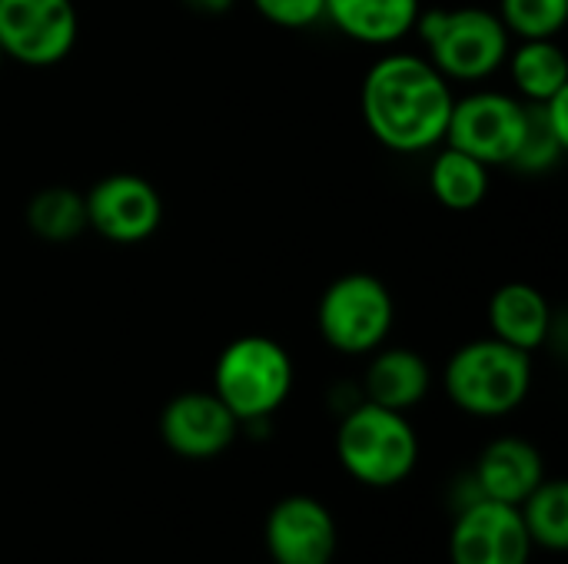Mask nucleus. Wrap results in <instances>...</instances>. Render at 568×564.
Here are the masks:
<instances>
[{
    "label": "nucleus",
    "instance_id": "f257e3e1",
    "mask_svg": "<svg viewBox=\"0 0 568 564\" xmlns=\"http://www.w3.org/2000/svg\"><path fill=\"white\" fill-rule=\"evenodd\" d=\"M363 120L393 153H426L446 140L449 80L419 53H386L363 76Z\"/></svg>",
    "mask_w": 568,
    "mask_h": 564
},
{
    "label": "nucleus",
    "instance_id": "7ed1b4c3",
    "mask_svg": "<svg viewBox=\"0 0 568 564\" xmlns=\"http://www.w3.org/2000/svg\"><path fill=\"white\" fill-rule=\"evenodd\" d=\"M443 386L456 409L479 419H499L526 402L532 386V362L529 352L513 349L493 336L476 339L453 352L443 372Z\"/></svg>",
    "mask_w": 568,
    "mask_h": 564
},
{
    "label": "nucleus",
    "instance_id": "6e6552de",
    "mask_svg": "<svg viewBox=\"0 0 568 564\" xmlns=\"http://www.w3.org/2000/svg\"><path fill=\"white\" fill-rule=\"evenodd\" d=\"M73 0H0V50L23 66H57L77 43Z\"/></svg>",
    "mask_w": 568,
    "mask_h": 564
},
{
    "label": "nucleus",
    "instance_id": "b1692460",
    "mask_svg": "<svg viewBox=\"0 0 568 564\" xmlns=\"http://www.w3.org/2000/svg\"><path fill=\"white\" fill-rule=\"evenodd\" d=\"M190 10H196V13H206V17H220V13H226V10H233V3L236 0H183Z\"/></svg>",
    "mask_w": 568,
    "mask_h": 564
},
{
    "label": "nucleus",
    "instance_id": "ddd939ff",
    "mask_svg": "<svg viewBox=\"0 0 568 564\" xmlns=\"http://www.w3.org/2000/svg\"><path fill=\"white\" fill-rule=\"evenodd\" d=\"M473 479L483 499L519 509L546 482V462L532 442L519 435H503L479 455Z\"/></svg>",
    "mask_w": 568,
    "mask_h": 564
},
{
    "label": "nucleus",
    "instance_id": "9b49d317",
    "mask_svg": "<svg viewBox=\"0 0 568 564\" xmlns=\"http://www.w3.org/2000/svg\"><path fill=\"white\" fill-rule=\"evenodd\" d=\"M263 535L273 564H329L336 555L333 512L310 495L276 502Z\"/></svg>",
    "mask_w": 568,
    "mask_h": 564
},
{
    "label": "nucleus",
    "instance_id": "a211bd4d",
    "mask_svg": "<svg viewBox=\"0 0 568 564\" xmlns=\"http://www.w3.org/2000/svg\"><path fill=\"white\" fill-rule=\"evenodd\" d=\"M516 90L526 103H542L568 86L566 50L556 40H519L506 57Z\"/></svg>",
    "mask_w": 568,
    "mask_h": 564
},
{
    "label": "nucleus",
    "instance_id": "4be33fe9",
    "mask_svg": "<svg viewBox=\"0 0 568 564\" xmlns=\"http://www.w3.org/2000/svg\"><path fill=\"white\" fill-rule=\"evenodd\" d=\"M568 143L556 136V130L549 126L542 103H526V133L523 143L513 156L509 166L523 170V173H549L562 163Z\"/></svg>",
    "mask_w": 568,
    "mask_h": 564
},
{
    "label": "nucleus",
    "instance_id": "dca6fc26",
    "mask_svg": "<svg viewBox=\"0 0 568 564\" xmlns=\"http://www.w3.org/2000/svg\"><path fill=\"white\" fill-rule=\"evenodd\" d=\"M433 386V372L429 362L413 352V349H376L373 362L366 369L363 389H366V402L393 409V412H409L416 409Z\"/></svg>",
    "mask_w": 568,
    "mask_h": 564
},
{
    "label": "nucleus",
    "instance_id": "9d476101",
    "mask_svg": "<svg viewBox=\"0 0 568 564\" xmlns=\"http://www.w3.org/2000/svg\"><path fill=\"white\" fill-rule=\"evenodd\" d=\"M87 199V226H93L103 239L130 246L143 243L160 229L163 199L156 186L136 173H110L90 186Z\"/></svg>",
    "mask_w": 568,
    "mask_h": 564
},
{
    "label": "nucleus",
    "instance_id": "423d86ee",
    "mask_svg": "<svg viewBox=\"0 0 568 564\" xmlns=\"http://www.w3.org/2000/svg\"><path fill=\"white\" fill-rule=\"evenodd\" d=\"M396 306L383 279L369 273H349L326 286L316 326L326 346L343 356H369L393 332Z\"/></svg>",
    "mask_w": 568,
    "mask_h": 564
},
{
    "label": "nucleus",
    "instance_id": "f03ea898",
    "mask_svg": "<svg viewBox=\"0 0 568 564\" xmlns=\"http://www.w3.org/2000/svg\"><path fill=\"white\" fill-rule=\"evenodd\" d=\"M413 30H419L426 60L446 80H463V83L486 80L506 63L513 50V33L506 30L499 13L483 7L419 10Z\"/></svg>",
    "mask_w": 568,
    "mask_h": 564
},
{
    "label": "nucleus",
    "instance_id": "1a4fd4ad",
    "mask_svg": "<svg viewBox=\"0 0 568 564\" xmlns=\"http://www.w3.org/2000/svg\"><path fill=\"white\" fill-rule=\"evenodd\" d=\"M532 539L516 505L476 499L453 525L449 558L453 564H529Z\"/></svg>",
    "mask_w": 568,
    "mask_h": 564
},
{
    "label": "nucleus",
    "instance_id": "412c9836",
    "mask_svg": "<svg viewBox=\"0 0 568 564\" xmlns=\"http://www.w3.org/2000/svg\"><path fill=\"white\" fill-rule=\"evenodd\" d=\"M499 20L519 40H556L568 20V0H499Z\"/></svg>",
    "mask_w": 568,
    "mask_h": 564
},
{
    "label": "nucleus",
    "instance_id": "6ab92c4d",
    "mask_svg": "<svg viewBox=\"0 0 568 564\" xmlns=\"http://www.w3.org/2000/svg\"><path fill=\"white\" fill-rule=\"evenodd\" d=\"M27 226L47 243H70L87 229V199L70 186H47L27 203Z\"/></svg>",
    "mask_w": 568,
    "mask_h": 564
},
{
    "label": "nucleus",
    "instance_id": "f8f14e48",
    "mask_svg": "<svg viewBox=\"0 0 568 564\" xmlns=\"http://www.w3.org/2000/svg\"><path fill=\"white\" fill-rule=\"evenodd\" d=\"M240 419L216 392H183L166 402L160 416V439L183 459H216L233 445Z\"/></svg>",
    "mask_w": 568,
    "mask_h": 564
},
{
    "label": "nucleus",
    "instance_id": "5701e85b",
    "mask_svg": "<svg viewBox=\"0 0 568 564\" xmlns=\"http://www.w3.org/2000/svg\"><path fill=\"white\" fill-rule=\"evenodd\" d=\"M253 3L270 23L290 27V30L313 27L316 20L326 17V0H253Z\"/></svg>",
    "mask_w": 568,
    "mask_h": 564
},
{
    "label": "nucleus",
    "instance_id": "4468645a",
    "mask_svg": "<svg viewBox=\"0 0 568 564\" xmlns=\"http://www.w3.org/2000/svg\"><path fill=\"white\" fill-rule=\"evenodd\" d=\"M489 326H493V339L532 356L549 342L552 306L536 286L506 283L489 299Z\"/></svg>",
    "mask_w": 568,
    "mask_h": 564
},
{
    "label": "nucleus",
    "instance_id": "393cba45",
    "mask_svg": "<svg viewBox=\"0 0 568 564\" xmlns=\"http://www.w3.org/2000/svg\"><path fill=\"white\" fill-rule=\"evenodd\" d=\"M3 60H7V57H3V50H0V63H3Z\"/></svg>",
    "mask_w": 568,
    "mask_h": 564
},
{
    "label": "nucleus",
    "instance_id": "f3484780",
    "mask_svg": "<svg viewBox=\"0 0 568 564\" xmlns=\"http://www.w3.org/2000/svg\"><path fill=\"white\" fill-rule=\"evenodd\" d=\"M429 189L446 209H456V213L476 209L489 196V166L443 143V150L436 153L429 166Z\"/></svg>",
    "mask_w": 568,
    "mask_h": 564
},
{
    "label": "nucleus",
    "instance_id": "0eeeda50",
    "mask_svg": "<svg viewBox=\"0 0 568 564\" xmlns=\"http://www.w3.org/2000/svg\"><path fill=\"white\" fill-rule=\"evenodd\" d=\"M526 133V100L499 90H476L453 103L446 140L486 166H509Z\"/></svg>",
    "mask_w": 568,
    "mask_h": 564
},
{
    "label": "nucleus",
    "instance_id": "39448f33",
    "mask_svg": "<svg viewBox=\"0 0 568 564\" xmlns=\"http://www.w3.org/2000/svg\"><path fill=\"white\" fill-rule=\"evenodd\" d=\"M293 389V359L270 336L233 339L213 369V392L243 422L270 419Z\"/></svg>",
    "mask_w": 568,
    "mask_h": 564
},
{
    "label": "nucleus",
    "instance_id": "2eb2a0df",
    "mask_svg": "<svg viewBox=\"0 0 568 564\" xmlns=\"http://www.w3.org/2000/svg\"><path fill=\"white\" fill-rule=\"evenodd\" d=\"M419 0H326L329 23L366 47L399 43L419 20Z\"/></svg>",
    "mask_w": 568,
    "mask_h": 564
},
{
    "label": "nucleus",
    "instance_id": "20e7f679",
    "mask_svg": "<svg viewBox=\"0 0 568 564\" xmlns=\"http://www.w3.org/2000/svg\"><path fill=\"white\" fill-rule=\"evenodd\" d=\"M336 455L356 482L389 489L413 475L419 462V439L406 412L359 402L339 422Z\"/></svg>",
    "mask_w": 568,
    "mask_h": 564
},
{
    "label": "nucleus",
    "instance_id": "aec40b11",
    "mask_svg": "<svg viewBox=\"0 0 568 564\" xmlns=\"http://www.w3.org/2000/svg\"><path fill=\"white\" fill-rule=\"evenodd\" d=\"M519 515L526 522V532L532 545L546 552H566L568 548V485L559 479H546L523 505Z\"/></svg>",
    "mask_w": 568,
    "mask_h": 564
}]
</instances>
